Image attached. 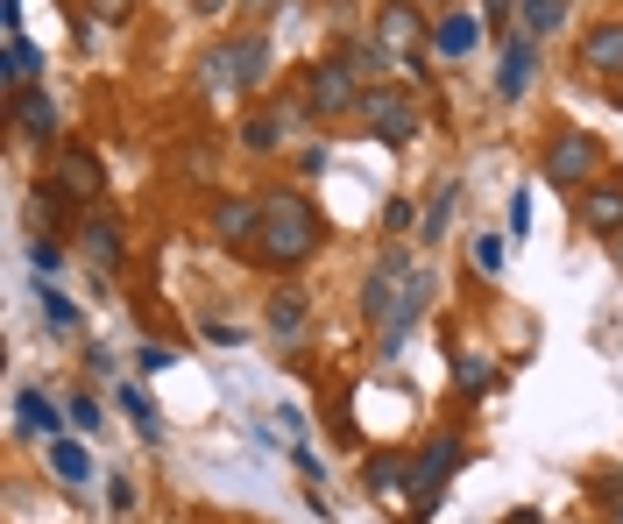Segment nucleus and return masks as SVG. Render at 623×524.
Instances as JSON below:
<instances>
[{
  "instance_id": "1",
  "label": "nucleus",
  "mask_w": 623,
  "mask_h": 524,
  "mask_svg": "<svg viewBox=\"0 0 623 524\" xmlns=\"http://www.w3.org/2000/svg\"><path fill=\"white\" fill-rule=\"evenodd\" d=\"M319 248V212L305 191H263V227H256V256L269 269H298Z\"/></svg>"
},
{
  "instance_id": "2",
  "label": "nucleus",
  "mask_w": 623,
  "mask_h": 524,
  "mask_svg": "<svg viewBox=\"0 0 623 524\" xmlns=\"http://www.w3.org/2000/svg\"><path fill=\"white\" fill-rule=\"evenodd\" d=\"M595 170H602V142L589 128H560L553 149H545V178L553 185H589Z\"/></svg>"
},
{
  "instance_id": "3",
  "label": "nucleus",
  "mask_w": 623,
  "mask_h": 524,
  "mask_svg": "<svg viewBox=\"0 0 623 524\" xmlns=\"http://www.w3.org/2000/svg\"><path fill=\"white\" fill-rule=\"evenodd\" d=\"M305 107H312V113H347V107H362V71L347 65V57H326V65H312Z\"/></svg>"
},
{
  "instance_id": "4",
  "label": "nucleus",
  "mask_w": 623,
  "mask_h": 524,
  "mask_svg": "<svg viewBox=\"0 0 623 524\" xmlns=\"http://www.w3.org/2000/svg\"><path fill=\"white\" fill-rule=\"evenodd\" d=\"M461 461H467V446H461V439H433V446H425V454L412 461V511H418V517L439 503V490L454 482Z\"/></svg>"
},
{
  "instance_id": "5",
  "label": "nucleus",
  "mask_w": 623,
  "mask_h": 524,
  "mask_svg": "<svg viewBox=\"0 0 623 524\" xmlns=\"http://www.w3.org/2000/svg\"><path fill=\"white\" fill-rule=\"evenodd\" d=\"M362 121L376 142H412L418 135V107L397 100V92H362Z\"/></svg>"
},
{
  "instance_id": "6",
  "label": "nucleus",
  "mask_w": 623,
  "mask_h": 524,
  "mask_svg": "<svg viewBox=\"0 0 623 524\" xmlns=\"http://www.w3.org/2000/svg\"><path fill=\"white\" fill-rule=\"evenodd\" d=\"M425 305H433V269H412V284L397 290V313L383 319V355H397V347H404V334L425 319Z\"/></svg>"
},
{
  "instance_id": "7",
  "label": "nucleus",
  "mask_w": 623,
  "mask_h": 524,
  "mask_svg": "<svg viewBox=\"0 0 623 524\" xmlns=\"http://www.w3.org/2000/svg\"><path fill=\"white\" fill-rule=\"evenodd\" d=\"M376 43H383V50H397L404 65H412V57H418L425 43H433V29H425L412 8H383V22H376Z\"/></svg>"
},
{
  "instance_id": "8",
  "label": "nucleus",
  "mask_w": 623,
  "mask_h": 524,
  "mask_svg": "<svg viewBox=\"0 0 623 524\" xmlns=\"http://www.w3.org/2000/svg\"><path fill=\"white\" fill-rule=\"evenodd\" d=\"M100 185H107V170H100L92 149H65V157H57V191H65V199H100Z\"/></svg>"
},
{
  "instance_id": "9",
  "label": "nucleus",
  "mask_w": 623,
  "mask_h": 524,
  "mask_svg": "<svg viewBox=\"0 0 623 524\" xmlns=\"http://www.w3.org/2000/svg\"><path fill=\"white\" fill-rule=\"evenodd\" d=\"M581 71H589V79H610V71H623V22L589 29V43H581Z\"/></svg>"
},
{
  "instance_id": "10",
  "label": "nucleus",
  "mask_w": 623,
  "mask_h": 524,
  "mask_svg": "<svg viewBox=\"0 0 623 524\" xmlns=\"http://www.w3.org/2000/svg\"><path fill=\"white\" fill-rule=\"evenodd\" d=\"M14 128L29 135V142H50L57 135V100L43 86H29V92H14Z\"/></svg>"
},
{
  "instance_id": "11",
  "label": "nucleus",
  "mask_w": 623,
  "mask_h": 524,
  "mask_svg": "<svg viewBox=\"0 0 623 524\" xmlns=\"http://www.w3.org/2000/svg\"><path fill=\"white\" fill-rule=\"evenodd\" d=\"M532 86V36H503V71H496V92L503 100H524Z\"/></svg>"
},
{
  "instance_id": "12",
  "label": "nucleus",
  "mask_w": 623,
  "mask_h": 524,
  "mask_svg": "<svg viewBox=\"0 0 623 524\" xmlns=\"http://www.w3.org/2000/svg\"><path fill=\"white\" fill-rule=\"evenodd\" d=\"M212 227H220V241H256V227H263V199H220Z\"/></svg>"
},
{
  "instance_id": "13",
  "label": "nucleus",
  "mask_w": 623,
  "mask_h": 524,
  "mask_svg": "<svg viewBox=\"0 0 623 524\" xmlns=\"http://www.w3.org/2000/svg\"><path fill=\"white\" fill-rule=\"evenodd\" d=\"M581 220H589L595 235H623V178L616 185H595L589 206H581Z\"/></svg>"
},
{
  "instance_id": "14",
  "label": "nucleus",
  "mask_w": 623,
  "mask_h": 524,
  "mask_svg": "<svg viewBox=\"0 0 623 524\" xmlns=\"http://www.w3.org/2000/svg\"><path fill=\"white\" fill-rule=\"evenodd\" d=\"M86 256H92V269H121V256H128V248H121V227L92 212V220H86Z\"/></svg>"
},
{
  "instance_id": "15",
  "label": "nucleus",
  "mask_w": 623,
  "mask_h": 524,
  "mask_svg": "<svg viewBox=\"0 0 623 524\" xmlns=\"http://www.w3.org/2000/svg\"><path fill=\"white\" fill-rule=\"evenodd\" d=\"M284 135H290V113L284 107L277 113H248V121H241V142L256 149V157H263V149H284Z\"/></svg>"
},
{
  "instance_id": "16",
  "label": "nucleus",
  "mask_w": 623,
  "mask_h": 524,
  "mask_svg": "<svg viewBox=\"0 0 623 524\" xmlns=\"http://www.w3.org/2000/svg\"><path fill=\"white\" fill-rule=\"evenodd\" d=\"M397 490H412V461H404V454H376V461H368V496H397Z\"/></svg>"
},
{
  "instance_id": "17",
  "label": "nucleus",
  "mask_w": 623,
  "mask_h": 524,
  "mask_svg": "<svg viewBox=\"0 0 623 524\" xmlns=\"http://www.w3.org/2000/svg\"><path fill=\"white\" fill-rule=\"evenodd\" d=\"M269 334H277V340L305 334V290H277V298H269Z\"/></svg>"
},
{
  "instance_id": "18",
  "label": "nucleus",
  "mask_w": 623,
  "mask_h": 524,
  "mask_svg": "<svg viewBox=\"0 0 623 524\" xmlns=\"http://www.w3.org/2000/svg\"><path fill=\"white\" fill-rule=\"evenodd\" d=\"M475 22H467V14H439V22H433V50L439 57H467V50H475Z\"/></svg>"
},
{
  "instance_id": "19",
  "label": "nucleus",
  "mask_w": 623,
  "mask_h": 524,
  "mask_svg": "<svg viewBox=\"0 0 623 524\" xmlns=\"http://www.w3.org/2000/svg\"><path fill=\"white\" fill-rule=\"evenodd\" d=\"M50 468H57V482H65V490H78V482L92 475V454L78 439H50Z\"/></svg>"
},
{
  "instance_id": "20",
  "label": "nucleus",
  "mask_w": 623,
  "mask_h": 524,
  "mask_svg": "<svg viewBox=\"0 0 623 524\" xmlns=\"http://www.w3.org/2000/svg\"><path fill=\"white\" fill-rule=\"evenodd\" d=\"M14 425H22V433H50V439H65V433H57V412H50V397H43V390H22V397H14Z\"/></svg>"
},
{
  "instance_id": "21",
  "label": "nucleus",
  "mask_w": 623,
  "mask_h": 524,
  "mask_svg": "<svg viewBox=\"0 0 623 524\" xmlns=\"http://www.w3.org/2000/svg\"><path fill=\"white\" fill-rule=\"evenodd\" d=\"M36 65H43V57H36V43H29V36H8V57H0V71H8V86H14V92H29Z\"/></svg>"
},
{
  "instance_id": "22",
  "label": "nucleus",
  "mask_w": 623,
  "mask_h": 524,
  "mask_svg": "<svg viewBox=\"0 0 623 524\" xmlns=\"http://www.w3.org/2000/svg\"><path fill=\"white\" fill-rule=\"evenodd\" d=\"M454 206H461V185H439V191H433V206H425V220H418V241H439V235H446V220H454Z\"/></svg>"
},
{
  "instance_id": "23",
  "label": "nucleus",
  "mask_w": 623,
  "mask_h": 524,
  "mask_svg": "<svg viewBox=\"0 0 623 524\" xmlns=\"http://www.w3.org/2000/svg\"><path fill=\"white\" fill-rule=\"evenodd\" d=\"M454 383H461V390H467V397H482V390H490V383H496V368H490V362H482V355H475V347H461V355H454Z\"/></svg>"
},
{
  "instance_id": "24",
  "label": "nucleus",
  "mask_w": 623,
  "mask_h": 524,
  "mask_svg": "<svg viewBox=\"0 0 623 524\" xmlns=\"http://www.w3.org/2000/svg\"><path fill=\"white\" fill-rule=\"evenodd\" d=\"M206 92H241V57H234V43L206 57Z\"/></svg>"
},
{
  "instance_id": "25",
  "label": "nucleus",
  "mask_w": 623,
  "mask_h": 524,
  "mask_svg": "<svg viewBox=\"0 0 623 524\" xmlns=\"http://www.w3.org/2000/svg\"><path fill=\"white\" fill-rule=\"evenodd\" d=\"M234 57H241V86H263L269 79V36H241Z\"/></svg>"
},
{
  "instance_id": "26",
  "label": "nucleus",
  "mask_w": 623,
  "mask_h": 524,
  "mask_svg": "<svg viewBox=\"0 0 623 524\" xmlns=\"http://www.w3.org/2000/svg\"><path fill=\"white\" fill-rule=\"evenodd\" d=\"M517 8H524V36H553L567 22V0H517Z\"/></svg>"
},
{
  "instance_id": "27",
  "label": "nucleus",
  "mask_w": 623,
  "mask_h": 524,
  "mask_svg": "<svg viewBox=\"0 0 623 524\" xmlns=\"http://www.w3.org/2000/svg\"><path fill=\"white\" fill-rule=\"evenodd\" d=\"M121 404H128V412H135V433H142L149 446L164 439V425H156V412H149V390H135V383H128V390H121Z\"/></svg>"
},
{
  "instance_id": "28",
  "label": "nucleus",
  "mask_w": 623,
  "mask_h": 524,
  "mask_svg": "<svg viewBox=\"0 0 623 524\" xmlns=\"http://www.w3.org/2000/svg\"><path fill=\"white\" fill-rule=\"evenodd\" d=\"M43 326H57V334H71V326H78V305L65 298V290H50V284H43Z\"/></svg>"
},
{
  "instance_id": "29",
  "label": "nucleus",
  "mask_w": 623,
  "mask_h": 524,
  "mask_svg": "<svg viewBox=\"0 0 623 524\" xmlns=\"http://www.w3.org/2000/svg\"><path fill=\"white\" fill-rule=\"evenodd\" d=\"M475 269L482 277H503V241L496 235H475Z\"/></svg>"
},
{
  "instance_id": "30",
  "label": "nucleus",
  "mask_w": 623,
  "mask_h": 524,
  "mask_svg": "<svg viewBox=\"0 0 623 524\" xmlns=\"http://www.w3.org/2000/svg\"><path fill=\"white\" fill-rule=\"evenodd\" d=\"M65 206H71V199H65V191H50V185H43V191H36V199H29V212H36V220H50V227L65 220Z\"/></svg>"
},
{
  "instance_id": "31",
  "label": "nucleus",
  "mask_w": 623,
  "mask_h": 524,
  "mask_svg": "<svg viewBox=\"0 0 623 524\" xmlns=\"http://www.w3.org/2000/svg\"><path fill=\"white\" fill-rule=\"evenodd\" d=\"M29 263H36V269H43V277H57V269H65V248H57V241L43 235V241H36V248H29Z\"/></svg>"
},
{
  "instance_id": "32",
  "label": "nucleus",
  "mask_w": 623,
  "mask_h": 524,
  "mask_svg": "<svg viewBox=\"0 0 623 524\" xmlns=\"http://www.w3.org/2000/svg\"><path fill=\"white\" fill-rule=\"evenodd\" d=\"M71 425H78V433H100V404H92V397H71Z\"/></svg>"
},
{
  "instance_id": "33",
  "label": "nucleus",
  "mask_w": 623,
  "mask_h": 524,
  "mask_svg": "<svg viewBox=\"0 0 623 524\" xmlns=\"http://www.w3.org/2000/svg\"><path fill=\"white\" fill-rule=\"evenodd\" d=\"M412 220H418V212H412V199H389V206H383V227H389V235H404Z\"/></svg>"
},
{
  "instance_id": "34",
  "label": "nucleus",
  "mask_w": 623,
  "mask_h": 524,
  "mask_svg": "<svg viewBox=\"0 0 623 524\" xmlns=\"http://www.w3.org/2000/svg\"><path fill=\"white\" fill-rule=\"evenodd\" d=\"M482 8H490V29H496V36H511V14H517V0H482Z\"/></svg>"
},
{
  "instance_id": "35",
  "label": "nucleus",
  "mask_w": 623,
  "mask_h": 524,
  "mask_svg": "<svg viewBox=\"0 0 623 524\" xmlns=\"http://www.w3.org/2000/svg\"><path fill=\"white\" fill-rule=\"evenodd\" d=\"M170 362H178V355H170L164 340H142V368H149V376H156V368H170Z\"/></svg>"
},
{
  "instance_id": "36",
  "label": "nucleus",
  "mask_w": 623,
  "mask_h": 524,
  "mask_svg": "<svg viewBox=\"0 0 623 524\" xmlns=\"http://www.w3.org/2000/svg\"><path fill=\"white\" fill-rule=\"evenodd\" d=\"M595 503H610V511H616V503H623V475H595Z\"/></svg>"
},
{
  "instance_id": "37",
  "label": "nucleus",
  "mask_w": 623,
  "mask_h": 524,
  "mask_svg": "<svg viewBox=\"0 0 623 524\" xmlns=\"http://www.w3.org/2000/svg\"><path fill=\"white\" fill-rule=\"evenodd\" d=\"M86 8H92V14H107V22H128L135 0H86Z\"/></svg>"
},
{
  "instance_id": "38",
  "label": "nucleus",
  "mask_w": 623,
  "mask_h": 524,
  "mask_svg": "<svg viewBox=\"0 0 623 524\" xmlns=\"http://www.w3.org/2000/svg\"><path fill=\"white\" fill-rule=\"evenodd\" d=\"M0 22H8V36H22V0H0Z\"/></svg>"
},
{
  "instance_id": "39",
  "label": "nucleus",
  "mask_w": 623,
  "mask_h": 524,
  "mask_svg": "<svg viewBox=\"0 0 623 524\" xmlns=\"http://www.w3.org/2000/svg\"><path fill=\"white\" fill-rule=\"evenodd\" d=\"M511 524H538V511H511Z\"/></svg>"
},
{
  "instance_id": "40",
  "label": "nucleus",
  "mask_w": 623,
  "mask_h": 524,
  "mask_svg": "<svg viewBox=\"0 0 623 524\" xmlns=\"http://www.w3.org/2000/svg\"><path fill=\"white\" fill-rule=\"evenodd\" d=\"M212 8H227V0H199V14H212Z\"/></svg>"
},
{
  "instance_id": "41",
  "label": "nucleus",
  "mask_w": 623,
  "mask_h": 524,
  "mask_svg": "<svg viewBox=\"0 0 623 524\" xmlns=\"http://www.w3.org/2000/svg\"><path fill=\"white\" fill-rule=\"evenodd\" d=\"M610 524H623V503H616V511H610Z\"/></svg>"
},
{
  "instance_id": "42",
  "label": "nucleus",
  "mask_w": 623,
  "mask_h": 524,
  "mask_svg": "<svg viewBox=\"0 0 623 524\" xmlns=\"http://www.w3.org/2000/svg\"><path fill=\"white\" fill-rule=\"evenodd\" d=\"M616 263H623V235H616Z\"/></svg>"
}]
</instances>
